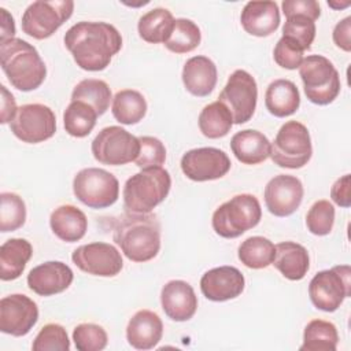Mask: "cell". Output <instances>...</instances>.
I'll list each match as a JSON object with an SVG mask.
<instances>
[{"label": "cell", "mask_w": 351, "mask_h": 351, "mask_svg": "<svg viewBox=\"0 0 351 351\" xmlns=\"http://www.w3.org/2000/svg\"><path fill=\"white\" fill-rule=\"evenodd\" d=\"M112 239L129 261H151L160 250V222L152 213L126 211L115 222Z\"/></svg>", "instance_id": "cell-2"}, {"label": "cell", "mask_w": 351, "mask_h": 351, "mask_svg": "<svg viewBox=\"0 0 351 351\" xmlns=\"http://www.w3.org/2000/svg\"><path fill=\"white\" fill-rule=\"evenodd\" d=\"M171 177L166 169H141L126 180L123 186V206L128 213H151L169 195Z\"/></svg>", "instance_id": "cell-4"}, {"label": "cell", "mask_w": 351, "mask_h": 351, "mask_svg": "<svg viewBox=\"0 0 351 351\" xmlns=\"http://www.w3.org/2000/svg\"><path fill=\"white\" fill-rule=\"evenodd\" d=\"M33 351H69L70 340L66 329L59 324L44 325L32 344Z\"/></svg>", "instance_id": "cell-40"}, {"label": "cell", "mask_w": 351, "mask_h": 351, "mask_svg": "<svg viewBox=\"0 0 351 351\" xmlns=\"http://www.w3.org/2000/svg\"><path fill=\"white\" fill-rule=\"evenodd\" d=\"M174 25L173 14L166 8H154L144 14L137 23L138 36L151 44H159L169 38Z\"/></svg>", "instance_id": "cell-30"}, {"label": "cell", "mask_w": 351, "mask_h": 351, "mask_svg": "<svg viewBox=\"0 0 351 351\" xmlns=\"http://www.w3.org/2000/svg\"><path fill=\"white\" fill-rule=\"evenodd\" d=\"M282 37L289 38L303 51H307L311 48L315 38V23L310 18L302 15L288 16L282 26Z\"/></svg>", "instance_id": "cell-38"}, {"label": "cell", "mask_w": 351, "mask_h": 351, "mask_svg": "<svg viewBox=\"0 0 351 351\" xmlns=\"http://www.w3.org/2000/svg\"><path fill=\"white\" fill-rule=\"evenodd\" d=\"M0 21H1V38L0 43L14 38L15 34V23L14 18L5 8H0Z\"/></svg>", "instance_id": "cell-48"}, {"label": "cell", "mask_w": 351, "mask_h": 351, "mask_svg": "<svg viewBox=\"0 0 351 351\" xmlns=\"http://www.w3.org/2000/svg\"><path fill=\"white\" fill-rule=\"evenodd\" d=\"M335 223V207L329 200H317L306 215V226L315 236H326Z\"/></svg>", "instance_id": "cell-39"}, {"label": "cell", "mask_w": 351, "mask_h": 351, "mask_svg": "<svg viewBox=\"0 0 351 351\" xmlns=\"http://www.w3.org/2000/svg\"><path fill=\"white\" fill-rule=\"evenodd\" d=\"M75 197L89 208H107L119 196V182L114 174L99 167L80 170L73 180Z\"/></svg>", "instance_id": "cell-8"}, {"label": "cell", "mask_w": 351, "mask_h": 351, "mask_svg": "<svg viewBox=\"0 0 351 351\" xmlns=\"http://www.w3.org/2000/svg\"><path fill=\"white\" fill-rule=\"evenodd\" d=\"M274 267L288 280H302L310 267L307 250L295 241H282L276 245L273 263Z\"/></svg>", "instance_id": "cell-25"}, {"label": "cell", "mask_w": 351, "mask_h": 351, "mask_svg": "<svg viewBox=\"0 0 351 351\" xmlns=\"http://www.w3.org/2000/svg\"><path fill=\"white\" fill-rule=\"evenodd\" d=\"M97 117V112L89 104L71 101L63 112V125L70 136L82 138L93 130Z\"/></svg>", "instance_id": "cell-35"}, {"label": "cell", "mask_w": 351, "mask_h": 351, "mask_svg": "<svg viewBox=\"0 0 351 351\" xmlns=\"http://www.w3.org/2000/svg\"><path fill=\"white\" fill-rule=\"evenodd\" d=\"M140 141V152L134 160V163L140 169L149 167H160L166 160V148L165 144L152 136H141Z\"/></svg>", "instance_id": "cell-42"}, {"label": "cell", "mask_w": 351, "mask_h": 351, "mask_svg": "<svg viewBox=\"0 0 351 351\" xmlns=\"http://www.w3.org/2000/svg\"><path fill=\"white\" fill-rule=\"evenodd\" d=\"M311 155L310 132L298 121L285 122L270 143V158L280 167L300 169L307 165Z\"/></svg>", "instance_id": "cell-7"}, {"label": "cell", "mask_w": 351, "mask_h": 351, "mask_svg": "<svg viewBox=\"0 0 351 351\" xmlns=\"http://www.w3.org/2000/svg\"><path fill=\"white\" fill-rule=\"evenodd\" d=\"M33 255V247L26 239H10L0 247V278L11 281L18 278L29 259Z\"/></svg>", "instance_id": "cell-28"}, {"label": "cell", "mask_w": 351, "mask_h": 351, "mask_svg": "<svg viewBox=\"0 0 351 351\" xmlns=\"http://www.w3.org/2000/svg\"><path fill=\"white\" fill-rule=\"evenodd\" d=\"M202 40L199 26L186 18L174 19L173 30L165 41V47L174 53H186L197 48Z\"/></svg>", "instance_id": "cell-36"}, {"label": "cell", "mask_w": 351, "mask_h": 351, "mask_svg": "<svg viewBox=\"0 0 351 351\" xmlns=\"http://www.w3.org/2000/svg\"><path fill=\"white\" fill-rule=\"evenodd\" d=\"M306 97L318 106L332 103L340 93V75L333 63L322 55H308L299 66Z\"/></svg>", "instance_id": "cell-6"}, {"label": "cell", "mask_w": 351, "mask_h": 351, "mask_svg": "<svg viewBox=\"0 0 351 351\" xmlns=\"http://www.w3.org/2000/svg\"><path fill=\"white\" fill-rule=\"evenodd\" d=\"M281 7L285 18L302 15L310 18L311 21H317L321 15L319 4L315 0H284Z\"/></svg>", "instance_id": "cell-44"}, {"label": "cell", "mask_w": 351, "mask_h": 351, "mask_svg": "<svg viewBox=\"0 0 351 351\" xmlns=\"http://www.w3.org/2000/svg\"><path fill=\"white\" fill-rule=\"evenodd\" d=\"M262 217L259 200L251 193L233 196L213 214V229L223 239H236L255 228Z\"/></svg>", "instance_id": "cell-5"}, {"label": "cell", "mask_w": 351, "mask_h": 351, "mask_svg": "<svg viewBox=\"0 0 351 351\" xmlns=\"http://www.w3.org/2000/svg\"><path fill=\"white\" fill-rule=\"evenodd\" d=\"M180 165L185 177L196 182L218 180L223 177L232 166L229 156L222 149L214 147L186 151Z\"/></svg>", "instance_id": "cell-14"}, {"label": "cell", "mask_w": 351, "mask_h": 351, "mask_svg": "<svg viewBox=\"0 0 351 351\" xmlns=\"http://www.w3.org/2000/svg\"><path fill=\"white\" fill-rule=\"evenodd\" d=\"M163 322L151 310H138L126 326V340L137 350H151L162 339Z\"/></svg>", "instance_id": "cell-23"}, {"label": "cell", "mask_w": 351, "mask_h": 351, "mask_svg": "<svg viewBox=\"0 0 351 351\" xmlns=\"http://www.w3.org/2000/svg\"><path fill=\"white\" fill-rule=\"evenodd\" d=\"M351 295V269L348 265L318 271L308 284V296L315 308L333 313Z\"/></svg>", "instance_id": "cell-9"}, {"label": "cell", "mask_w": 351, "mask_h": 351, "mask_svg": "<svg viewBox=\"0 0 351 351\" xmlns=\"http://www.w3.org/2000/svg\"><path fill=\"white\" fill-rule=\"evenodd\" d=\"M71 0H38L32 3L22 15V30L36 40L51 37L71 15Z\"/></svg>", "instance_id": "cell-10"}, {"label": "cell", "mask_w": 351, "mask_h": 351, "mask_svg": "<svg viewBox=\"0 0 351 351\" xmlns=\"http://www.w3.org/2000/svg\"><path fill=\"white\" fill-rule=\"evenodd\" d=\"M26 221V206L23 199L12 192L0 195V230L14 232L23 226Z\"/></svg>", "instance_id": "cell-37"}, {"label": "cell", "mask_w": 351, "mask_h": 351, "mask_svg": "<svg viewBox=\"0 0 351 351\" xmlns=\"http://www.w3.org/2000/svg\"><path fill=\"white\" fill-rule=\"evenodd\" d=\"M73 340L78 351H100L108 341L106 330L96 324H80L73 330Z\"/></svg>", "instance_id": "cell-41"}, {"label": "cell", "mask_w": 351, "mask_h": 351, "mask_svg": "<svg viewBox=\"0 0 351 351\" xmlns=\"http://www.w3.org/2000/svg\"><path fill=\"white\" fill-rule=\"evenodd\" d=\"M245 280L233 266H219L207 270L200 278L202 293L213 302H226L241 295Z\"/></svg>", "instance_id": "cell-18"}, {"label": "cell", "mask_w": 351, "mask_h": 351, "mask_svg": "<svg viewBox=\"0 0 351 351\" xmlns=\"http://www.w3.org/2000/svg\"><path fill=\"white\" fill-rule=\"evenodd\" d=\"M197 122L202 134L208 138L223 137L230 132L233 126L230 112L218 100L203 107Z\"/></svg>", "instance_id": "cell-34"}, {"label": "cell", "mask_w": 351, "mask_h": 351, "mask_svg": "<svg viewBox=\"0 0 351 351\" xmlns=\"http://www.w3.org/2000/svg\"><path fill=\"white\" fill-rule=\"evenodd\" d=\"M337 343L339 333L332 322L313 319L304 328L300 351H335Z\"/></svg>", "instance_id": "cell-31"}, {"label": "cell", "mask_w": 351, "mask_h": 351, "mask_svg": "<svg viewBox=\"0 0 351 351\" xmlns=\"http://www.w3.org/2000/svg\"><path fill=\"white\" fill-rule=\"evenodd\" d=\"M243 29L256 37H267L280 26V10L276 1H248L240 15Z\"/></svg>", "instance_id": "cell-21"}, {"label": "cell", "mask_w": 351, "mask_h": 351, "mask_svg": "<svg viewBox=\"0 0 351 351\" xmlns=\"http://www.w3.org/2000/svg\"><path fill=\"white\" fill-rule=\"evenodd\" d=\"M230 149L239 162L258 165L270 156V141L262 132L245 129L233 134Z\"/></svg>", "instance_id": "cell-24"}, {"label": "cell", "mask_w": 351, "mask_h": 351, "mask_svg": "<svg viewBox=\"0 0 351 351\" xmlns=\"http://www.w3.org/2000/svg\"><path fill=\"white\" fill-rule=\"evenodd\" d=\"M160 304L170 319L184 322L195 315L197 298L192 285L186 281L171 280L166 282L160 291Z\"/></svg>", "instance_id": "cell-20"}, {"label": "cell", "mask_w": 351, "mask_h": 351, "mask_svg": "<svg viewBox=\"0 0 351 351\" xmlns=\"http://www.w3.org/2000/svg\"><path fill=\"white\" fill-rule=\"evenodd\" d=\"M217 66L203 55L189 58L182 67V82L185 89L197 97L208 96L217 85Z\"/></svg>", "instance_id": "cell-22"}, {"label": "cell", "mask_w": 351, "mask_h": 351, "mask_svg": "<svg viewBox=\"0 0 351 351\" xmlns=\"http://www.w3.org/2000/svg\"><path fill=\"white\" fill-rule=\"evenodd\" d=\"M333 43L337 48L346 52L351 51V16H346L335 26Z\"/></svg>", "instance_id": "cell-46"}, {"label": "cell", "mask_w": 351, "mask_h": 351, "mask_svg": "<svg viewBox=\"0 0 351 351\" xmlns=\"http://www.w3.org/2000/svg\"><path fill=\"white\" fill-rule=\"evenodd\" d=\"M328 5L332 7V8H346V7L350 5V1H346V3H343V4H337V3H335V1H328Z\"/></svg>", "instance_id": "cell-49"}, {"label": "cell", "mask_w": 351, "mask_h": 351, "mask_svg": "<svg viewBox=\"0 0 351 351\" xmlns=\"http://www.w3.org/2000/svg\"><path fill=\"white\" fill-rule=\"evenodd\" d=\"M1 88V123H8L14 119L18 107L15 103L14 96L7 90V88L4 85L0 86Z\"/></svg>", "instance_id": "cell-47"}, {"label": "cell", "mask_w": 351, "mask_h": 351, "mask_svg": "<svg viewBox=\"0 0 351 351\" xmlns=\"http://www.w3.org/2000/svg\"><path fill=\"white\" fill-rule=\"evenodd\" d=\"M258 86L255 78L245 70H234L219 93L218 101L230 112L236 125L248 122L256 108Z\"/></svg>", "instance_id": "cell-12"}, {"label": "cell", "mask_w": 351, "mask_h": 351, "mask_svg": "<svg viewBox=\"0 0 351 351\" xmlns=\"http://www.w3.org/2000/svg\"><path fill=\"white\" fill-rule=\"evenodd\" d=\"M10 129L23 143H43L55 134L56 117L48 106L40 103L23 104L10 122Z\"/></svg>", "instance_id": "cell-13"}, {"label": "cell", "mask_w": 351, "mask_h": 351, "mask_svg": "<svg viewBox=\"0 0 351 351\" xmlns=\"http://www.w3.org/2000/svg\"><path fill=\"white\" fill-rule=\"evenodd\" d=\"M332 200L340 207H350L351 197H350V174H344L343 177L337 178L330 189Z\"/></svg>", "instance_id": "cell-45"}, {"label": "cell", "mask_w": 351, "mask_h": 351, "mask_svg": "<svg viewBox=\"0 0 351 351\" xmlns=\"http://www.w3.org/2000/svg\"><path fill=\"white\" fill-rule=\"evenodd\" d=\"M0 63L10 84L22 92L37 89L47 77V67L38 51L22 38L0 43Z\"/></svg>", "instance_id": "cell-3"}, {"label": "cell", "mask_w": 351, "mask_h": 351, "mask_svg": "<svg viewBox=\"0 0 351 351\" xmlns=\"http://www.w3.org/2000/svg\"><path fill=\"white\" fill-rule=\"evenodd\" d=\"M71 259L80 270L99 277H114L123 267L121 252L112 244L103 241L77 247Z\"/></svg>", "instance_id": "cell-15"}, {"label": "cell", "mask_w": 351, "mask_h": 351, "mask_svg": "<svg viewBox=\"0 0 351 351\" xmlns=\"http://www.w3.org/2000/svg\"><path fill=\"white\" fill-rule=\"evenodd\" d=\"M49 225L56 237L66 243H74L85 236L88 219L78 207L73 204H63L52 211Z\"/></svg>", "instance_id": "cell-26"}, {"label": "cell", "mask_w": 351, "mask_h": 351, "mask_svg": "<svg viewBox=\"0 0 351 351\" xmlns=\"http://www.w3.org/2000/svg\"><path fill=\"white\" fill-rule=\"evenodd\" d=\"M111 112L122 125H136L147 114L145 97L134 89H122L112 99Z\"/></svg>", "instance_id": "cell-29"}, {"label": "cell", "mask_w": 351, "mask_h": 351, "mask_svg": "<svg viewBox=\"0 0 351 351\" xmlns=\"http://www.w3.org/2000/svg\"><path fill=\"white\" fill-rule=\"evenodd\" d=\"M276 245L263 236L245 239L237 251L240 262L250 269H263L273 263Z\"/></svg>", "instance_id": "cell-32"}, {"label": "cell", "mask_w": 351, "mask_h": 351, "mask_svg": "<svg viewBox=\"0 0 351 351\" xmlns=\"http://www.w3.org/2000/svg\"><path fill=\"white\" fill-rule=\"evenodd\" d=\"M73 278V270L66 263L49 261L29 271L27 287L40 296H52L66 291L71 285Z\"/></svg>", "instance_id": "cell-19"}, {"label": "cell", "mask_w": 351, "mask_h": 351, "mask_svg": "<svg viewBox=\"0 0 351 351\" xmlns=\"http://www.w3.org/2000/svg\"><path fill=\"white\" fill-rule=\"evenodd\" d=\"M90 149L99 163L121 166L136 160L140 152V141L138 137L121 126H107L93 138Z\"/></svg>", "instance_id": "cell-11"}, {"label": "cell", "mask_w": 351, "mask_h": 351, "mask_svg": "<svg viewBox=\"0 0 351 351\" xmlns=\"http://www.w3.org/2000/svg\"><path fill=\"white\" fill-rule=\"evenodd\" d=\"M38 319V307L23 293H12L0 300V330L11 336H25Z\"/></svg>", "instance_id": "cell-16"}, {"label": "cell", "mask_w": 351, "mask_h": 351, "mask_svg": "<svg viewBox=\"0 0 351 351\" xmlns=\"http://www.w3.org/2000/svg\"><path fill=\"white\" fill-rule=\"evenodd\" d=\"M303 49L291 41L287 37H281L273 51L274 62L287 70H295L299 69L300 63L303 62Z\"/></svg>", "instance_id": "cell-43"}, {"label": "cell", "mask_w": 351, "mask_h": 351, "mask_svg": "<svg viewBox=\"0 0 351 351\" xmlns=\"http://www.w3.org/2000/svg\"><path fill=\"white\" fill-rule=\"evenodd\" d=\"M303 184L291 174L274 176L265 186V204L270 214L288 217L293 214L303 200Z\"/></svg>", "instance_id": "cell-17"}, {"label": "cell", "mask_w": 351, "mask_h": 351, "mask_svg": "<svg viewBox=\"0 0 351 351\" xmlns=\"http://www.w3.org/2000/svg\"><path fill=\"white\" fill-rule=\"evenodd\" d=\"M265 106L266 110L277 118L295 114L300 106V95L296 85L289 80H274L266 89Z\"/></svg>", "instance_id": "cell-27"}, {"label": "cell", "mask_w": 351, "mask_h": 351, "mask_svg": "<svg viewBox=\"0 0 351 351\" xmlns=\"http://www.w3.org/2000/svg\"><path fill=\"white\" fill-rule=\"evenodd\" d=\"M63 40L77 66L86 71L104 70L122 48L121 33L107 22H78Z\"/></svg>", "instance_id": "cell-1"}, {"label": "cell", "mask_w": 351, "mask_h": 351, "mask_svg": "<svg viewBox=\"0 0 351 351\" xmlns=\"http://www.w3.org/2000/svg\"><path fill=\"white\" fill-rule=\"evenodd\" d=\"M111 89L103 80L86 78L80 81L73 92L71 101H84L95 108L97 115H103L110 106Z\"/></svg>", "instance_id": "cell-33"}]
</instances>
